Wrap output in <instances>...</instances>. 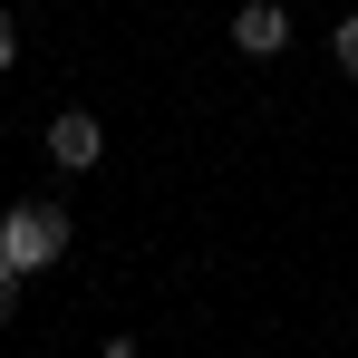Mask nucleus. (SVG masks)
Masks as SVG:
<instances>
[{
	"instance_id": "f257e3e1",
	"label": "nucleus",
	"mask_w": 358,
	"mask_h": 358,
	"mask_svg": "<svg viewBox=\"0 0 358 358\" xmlns=\"http://www.w3.org/2000/svg\"><path fill=\"white\" fill-rule=\"evenodd\" d=\"M68 252V213L59 203H0V262L29 281V271H49Z\"/></svg>"
},
{
	"instance_id": "39448f33",
	"label": "nucleus",
	"mask_w": 358,
	"mask_h": 358,
	"mask_svg": "<svg viewBox=\"0 0 358 358\" xmlns=\"http://www.w3.org/2000/svg\"><path fill=\"white\" fill-rule=\"evenodd\" d=\"M10 310H20V271L0 262V329H10Z\"/></svg>"
},
{
	"instance_id": "20e7f679",
	"label": "nucleus",
	"mask_w": 358,
	"mask_h": 358,
	"mask_svg": "<svg viewBox=\"0 0 358 358\" xmlns=\"http://www.w3.org/2000/svg\"><path fill=\"white\" fill-rule=\"evenodd\" d=\"M329 59H339V68H349V78H358V10H349V20H339V29H329Z\"/></svg>"
},
{
	"instance_id": "0eeeda50",
	"label": "nucleus",
	"mask_w": 358,
	"mask_h": 358,
	"mask_svg": "<svg viewBox=\"0 0 358 358\" xmlns=\"http://www.w3.org/2000/svg\"><path fill=\"white\" fill-rule=\"evenodd\" d=\"M97 358H145V349H136V339H107V349H97Z\"/></svg>"
},
{
	"instance_id": "423d86ee",
	"label": "nucleus",
	"mask_w": 358,
	"mask_h": 358,
	"mask_svg": "<svg viewBox=\"0 0 358 358\" xmlns=\"http://www.w3.org/2000/svg\"><path fill=\"white\" fill-rule=\"evenodd\" d=\"M10 59H20V29H10V20H0V78H10Z\"/></svg>"
},
{
	"instance_id": "f03ea898",
	"label": "nucleus",
	"mask_w": 358,
	"mask_h": 358,
	"mask_svg": "<svg viewBox=\"0 0 358 358\" xmlns=\"http://www.w3.org/2000/svg\"><path fill=\"white\" fill-rule=\"evenodd\" d=\"M97 155H107V126L87 117V107H68V117H49V165H59V175H87Z\"/></svg>"
},
{
	"instance_id": "7ed1b4c3",
	"label": "nucleus",
	"mask_w": 358,
	"mask_h": 358,
	"mask_svg": "<svg viewBox=\"0 0 358 358\" xmlns=\"http://www.w3.org/2000/svg\"><path fill=\"white\" fill-rule=\"evenodd\" d=\"M233 49L242 59H281V49H291V10H281V0H242L233 10Z\"/></svg>"
}]
</instances>
